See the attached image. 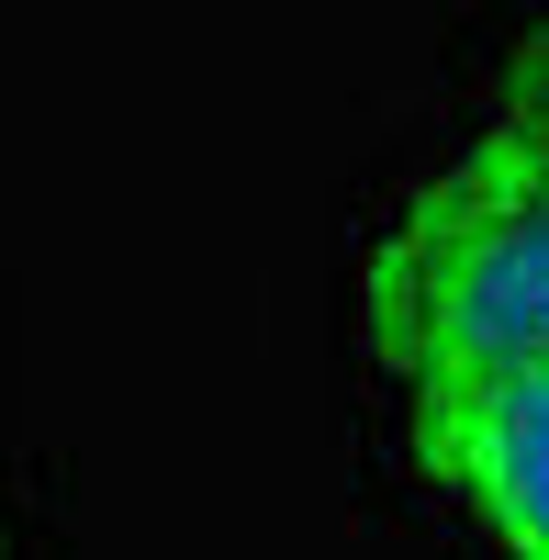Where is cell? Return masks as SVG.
<instances>
[{
    "instance_id": "cell-1",
    "label": "cell",
    "mask_w": 549,
    "mask_h": 560,
    "mask_svg": "<svg viewBox=\"0 0 549 560\" xmlns=\"http://www.w3.org/2000/svg\"><path fill=\"white\" fill-rule=\"evenodd\" d=\"M371 348L404 404L549 359V135L493 113L404 191L371 247Z\"/></svg>"
},
{
    "instance_id": "cell-2",
    "label": "cell",
    "mask_w": 549,
    "mask_h": 560,
    "mask_svg": "<svg viewBox=\"0 0 549 560\" xmlns=\"http://www.w3.org/2000/svg\"><path fill=\"white\" fill-rule=\"evenodd\" d=\"M416 459L482 516L505 560H549V359L471 393H416Z\"/></svg>"
},
{
    "instance_id": "cell-3",
    "label": "cell",
    "mask_w": 549,
    "mask_h": 560,
    "mask_svg": "<svg viewBox=\"0 0 549 560\" xmlns=\"http://www.w3.org/2000/svg\"><path fill=\"white\" fill-rule=\"evenodd\" d=\"M493 113H505V124H527V135H549V34H538L527 57L505 68V102H493Z\"/></svg>"
}]
</instances>
